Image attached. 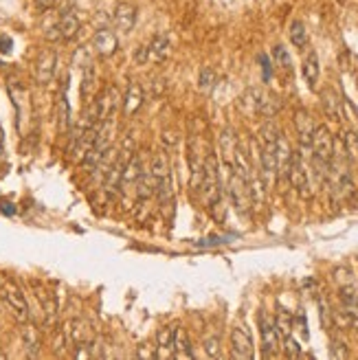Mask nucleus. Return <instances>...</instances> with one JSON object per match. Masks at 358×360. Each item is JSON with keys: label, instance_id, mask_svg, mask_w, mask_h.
I'll return each mask as SVG.
<instances>
[{"label": "nucleus", "instance_id": "1", "mask_svg": "<svg viewBox=\"0 0 358 360\" xmlns=\"http://www.w3.org/2000/svg\"><path fill=\"white\" fill-rule=\"evenodd\" d=\"M204 207L209 209V213L215 220H224V200H222V180H220V167L218 159L209 154L207 159L202 161V178L200 187Z\"/></svg>", "mask_w": 358, "mask_h": 360}, {"label": "nucleus", "instance_id": "2", "mask_svg": "<svg viewBox=\"0 0 358 360\" xmlns=\"http://www.w3.org/2000/svg\"><path fill=\"white\" fill-rule=\"evenodd\" d=\"M0 299H3L9 314L14 316L18 323H27V321H31L29 303H27V299H24V292L20 290L16 281L0 279Z\"/></svg>", "mask_w": 358, "mask_h": 360}, {"label": "nucleus", "instance_id": "3", "mask_svg": "<svg viewBox=\"0 0 358 360\" xmlns=\"http://www.w3.org/2000/svg\"><path fill=\"white\" fill-rule=\"evenodd\" d=\"M224 170H226V194H229V200L233 202V207H235V211L240 215H247L249 209L253 207L249 180L242 178L238 172H233L231 167H224Z\"/></svg>", "mask_w": 358, "mask_h": 360}, {"label": "nucleus", "instance_id": "4", "mask_svg": "<svg viewBox=\"0 0 358 360\" xmlns=\"http://www.w3.org/2000/svg\"><path fill=\"white\" fill-rule=\"evenodd\" d=\"M288 180L290 185L295 187L303 198H310V172L305 170V154L292 152V161H290V170H288Z\"/></svg>", "mask_w": 358, "mask_h": 360}, {"label": "nucleus", "instance_id": "5", "mask_svg": "<svg viewBox=\"0 0 358 360\" xmlns=\"http://www.w3.org/2000/svg\"><path fill=\"white\" fill-rule=\"evenodd\" d=\"M244 106L255 112V114H264V117H273V114L279 110V101L268 95L262 88H251L244 95Z\"/></svg>", "mask_w": 358, "mask_h": 360}, {"label": "nucleus", "instance_id": "6", "mask_svg": "<svg viewBox=\"0 0 358 360\" xmlns=\"http://www.w3.org/2000/svg\"><path fill=\"white\" fill-rule=\"evenodd\" d=\"M260 334H262V354L264 358H275L281 350V336L275 327V321L268 318L264 312L260 314Z\"/></svg>", "mask_w": 358, "mask_h": 360}, {"label": "nucleus", "instance_id": "7", "mask_svg": "<svg viewBox=\"0 0 358 360\" xmlns=\"http://www.w3.org/2000/svg\"><path fill=\"white\" fill-rule=\"evenodd\" d=\"M55 69H57V53L53 48H46L37 55L35 64H33V75L35 82L40 86H48L55 77Z\"/></svg>", "mask_w": 358, "mask_h": 360}, {"label": "nucleus", "instance_id": "8", "mask_svg": "<svg viewBox=\"0 0 358 360\" xmlns=\"http://www.w3.org/2000/svg\"><path fill=\"white\" fill-rule=\"evenodd\" d=\"M62 336H64V341H66L73 347V350H75V347L84 345V343L95 341L93 339V330H91V325H88L84 318H71V321H66V323H64Z\"/></svg>", "mask_w": 358, "mask_h": 360}, {"label": "nucleus", "instance_id": "9", "mask_svg": "<svg viewBox=\"0 0 358 360\" xmlns=\"http://www.w3.org/2000/svg\"><path fill=\"white\" fill-rule=\"evenodd\" d=\"M231 356L238 358V360H251L255 356L253 336H251L249 327L235 325L231 330Z\"/></svg>", "mask_w": 358, "mask_h": 360}, {"label": "nucleus", "instance_id": "10", "mask_svg": "<svg viewBox=\"0 0 358 360\" xmlns=\"http://www.w3.org/2000/svg\"><path fill=\"white\" fill-rule=\"evenodd\" d=\"M143 53H145V64H161L170 57L172 53V37L170 33H156L154 37L150 40L147 46H143Z\"/></svg>", "mask_w": 358, "mask_h": 360}, {"label": "nucleus", "instance_id": "11", "mask_svg": "<svg viewBox=\"0 0 358 360\" xmlns=\"http://www.w3.org/2000/svg\"><path fill=\"white\" fill-rule=\"evenodd\" d=\"M143 154H132L130 161L125 163V170H123V176H121V185L119 189L123 191V194H130V191H134L138 178L143 176Z\"/></svg>", "mask_w": 358, "mask_h": 360}, {"label": "nucleus", "instance_id": "12", "mask_svg": "<svg viewBox=\"0 0 358 360\" xmlns=\"http://www.w3.org/2000/svg\"><path fill=\"white\" fill-rule=\"evenodd\" d=\"M117 48H119V40L117 35H114V31L99 29L93 35V51L99 57H110L112 53H117Z\"/></svg>", "mask_w": 358, "mask_h": 360}, {"label": "nucleus", "instance_id": "13", "mask_svg": "<svg viewBox=\"0 0 358 360\" xmlns=\"http://www.w3.org/2000/svg\"><path fill=\"white\" fill-rule=\"evenodd\" d=\"M136 7L132 3H117L114 5V11H112V20L117 24V29L127 33L134 29L136 24Z\"/></svg>", "mask_w": 358, "mask_h": 360}, {"label": "nucleus", "instance_id": "14", "mask_svg": "<svg viewBox=\"0 0 358 360\" xmlns=\"http://www.w3.org/2000/svg\"><path fill=\"white\" fill-rule=\"evenodd\" d=\"M22 330H20V339H22V347L24 352H27L29 358H37L40 356V347H42V339H40V330H37L31 321L27 323H20Z\"/></svg>", "mask_w": 358, "mask_h": 360}, {"label": "nucleus", "instance_id": "15", "mask_svg": "<svg viewBox=\"0 0 358 360\" xmlns=\"http://www.w3.org/2000/svg\"><path fill=\"white\" fill-rule=\"evenodd\" d=\"M55 27H57V33H60V40L69 42L80 33V18L73 9H64L62 16L55 22Z\"/></svg>", "mask_w": 358, "mask_h": 360}, {"label": "nucleus", "instance_id": "16", "mask_svg": "<svg viewBox=\"0 0 358 360\" xmlns=\"http://www.w3.org/2000/svg\"><path fill=\"white\" fill-rule=\"evenodd\" d=\"M295 125H297V132H299V145L303 152H310V143H312V134H314V121L310 117L308 110H299L295 114Z\"/></svg>", "mask_w": 358, "mask_h": 360}, {"label": "nucleus", "instance_id": "17", "mask_svg": "<svg viewBox=\"0 0 358 360\" xmlns=\"http://www.w3.org/2000/svg\"><path fill=\"white\" fill-rule=\"evenodd\" d=\"M275 159H277V176L279 178H288L290 161H292V150H290V145H288V141H286L284 134H279V138H277Z\"/></svg>", "mask_w": 358, "mask_h": 360}, {"label": "nucleus", "instance_id": "18", "mask_svg": "<svg viewBox=\"0 0 358 360\" xmlns=\"http://www.w3.org/2000/svg\"><path fill=\"white\" fill-rule=\"evenodd\" d=\"M141 106H143V88H141L136 82H132L127 86V93L123 97V110L127 117H132V114H136L141 110Z\"/></svg>", "mask_w": 358, "mask_h": 360}, {"label": "nucleus", "instance_id": "19", "mask_svg": "<svg viewBox=\"0 0 358 360\" xmlns=\"http://www.w3.org/2000/svg\"><path fill=\"white\" fill-rule=\"evenodd\" d=\"M174 327L163 325L156 334V343H159V352L156 358H174Z\"/></svg>", "mask_w": 358, "mask_h": 360}, {"label": "nucleus", "instance_id": "20", "mask_svg": "<svg viewBox=\"0 0 358 360\" xmlns=\"http://www.w3.org/2000/svg\"><path fill=\"white\" fill-rule=\"evenodd\" d=\"M321 106H323V110H325V114H328L330 119H337L339 121L343 117L341 97L332 88H328V90H323V93H321Z\"/></svg>", "mask_w": 358, "mask_h": 360}, {"label": "nucleus", "instance_id": "21", "mask_svg": "<svg viewBox=\"0 0 358 360\" xmlns=\"http://www.w3.org/2000/svg\"><path fill=\"white\" fill-rule=\"evenodd\" d=\"M303 80L305 84H308L312 90L316 88V82H319V73H321V69H319V55L314 53V51H310L308 55H305L303 60Z\"/></svg>", "mask_w": 358, "mask_h": 360}, {"label": "nucleus", "instance_id": "22", "mask_svg": "<svg viewBox=\"0 0 358 360\" xmlns=\"http://www.w3.org/2000/svg\"><path fill=\"white\" fill-rule=\"evenodd\" d=\"M95 84H97V71H95V64L93 62H86L82 66V88L80 93L84 99H91L95 93Z\"/></svg>", "mask_w": 358, "mask_h": 360}, {"label": "nucleus", "instance_id": "23", "mask_svg": "<svg viewBox=\"0 0 358 360\" xmlns=\"http://www.w3.org/2000/svg\"><path fill=\"white\" fill-rule=\"evenodd\" d=\"M174 358H194V350H191V341L183 327H176L174 332Z\"/></svg>", "mask_w": 358, "mask_h": 360}, {"label": "nucleus", "instance_id": "24", "mask_svg": "<svg viewBox=\"0 0 358 360\" xmlns=\"http://www.w3.org/2000/svg\"><path fill=\"white\" fill-rule=\"evenodd\" d=\"M147 172L156 178V183H159L161 178L170 176V174H172V167H170V159H168V154H165V152L154 154V156H152V161H150V170H147Z\"/></svg>", "mask_w": 358, "mask_h": 360}, {"label": "nucleus", "instance_id": "25", "mask_svg": "<svg viewBox=\"0 0 358 360\" xmlns=\"http://www.w3.org/2000/svg\"><path fill=\"white\" fill-rule=\"evenodd\" d=\"M288 35H290L292 46L303 48L305 44H308V31H305V24H303L301 20H292V22H290Z\"/></svg>", "mask_w": 358, "mask_h": 360}, {"label": "nucleus", "instance_id": "26", "mask_svg": "<svg viewBox=\"0 0 358 360\" xmlns=\"http://www.w3.org/2000/svg\"><path fill=\"white\" fill-rule=\"evenodd\" d=\"M57 123H60V130H62V132H66L69 127H71V106H69V99H66V88H64V95L60 97Z\"/></svg>", "mask_w": 358, "mask_h": 360}, {"label": "nucleus", "instance_id": "27", "mask_svg": "<svg viewBox=\"0 0 358 360\" xmlns=\"http://www.w3.org/2000/svg\"><path fill=\"white\" fill-rule=\"evenodd\" d=\"M275 327H277V332H279L281 341L288 339L290 334H292V316H290V312L279 310V314H277V318H275Z\"/></svg>", "mask_w": 358, "mask_h": 360}, {"label": "nucleus", "instance_id": "28", "mask_svg": "<svg viewBox=\"0 0 358 360\" xmlns=\"http://www.w3.org/2000/svg\"><path fill=\"white\" fill-rule=\"evenodd\" d=\"M213 82H215V75L211 69H202L200 71V80H198V86L202 93H209V90L213 88Z\"/></svg>", "mask_w": 358, "mask_h": 360}, {"label": "nucleus", "instance_id": "29", "mask_svg": "<svg viewBox=\"0 0 358 360\" xmlns=\"http://www.w3.org/2000/svg\"><path fill=\"white\" fill-rule=\"evenodd\" d=\"M204 354H207L209 358H218L220 356V339L218 336L204 339Z\"/></svg>", "mask_w": 358, "mask_h": 360}, {"label": "nucleus", "instance_id": "30", "mask_svg": "<svg viewBox=\"0 0 358 360\" xmlns=\"http://www.w3.org/2000/svg\"><path fill=\"white\" fill-rule=\"evenodd\" d=\"M273 57H275V62L279 64V66H284V69H290V55H288V51L284 48V46H275V51H273Z\"/></svg>", "mask_w": 358, "mask_h": 360}, {"label": "nucleus", "instance_id": "31", "mask_svg": "<svg viewBox=\"0 0 358 360\" xmlns=\"http://www.w3.org/2000/svg\"><path fill=\"white\" fill-rule=\"evenodd\" d=\"M284 343H286V354L290 358H299L301 356V347H299V343L295 339L288 336V339H284Z\"/></svg>", "mask_w": 358, "mask_h": 360}, {"label": "nucleus", "instance_id": "32", "mask_svg": "<svg viewBox=\"0 0 358 360\" xmlns=\"http://www.w3.org/2000/svg\"><path fill=\"white\" fill-rule=\"evenodd\" d=\"M33 5L40 9V11H51V9L57 5V0H33Z\"/></svg>", "mask_w": 358, "mask_h": 360}, {"label": "nucleus", "instance_id": "33", "mask_svg": "<svg viewBox=\"0 0 358 360\" xmlns=\"http://www.w3.org/2000/svg\"><path fill=\"white\" fill-rule=\"evenodd\" d=\"M11 46H14V42H11L9 35H0V53H11Z\"/></svg>", "mask_w": 358, "mask_h": 360}, {"label": "nucleus", "instance_id": "34", "mask_svg": "<svg viewBox=\"0 0 358 360\" xmlns=\"http://www.w3.org/2000/svg\"><path fill=\"white\" fill-rule=\"evenodd\" d=\"M332 356H334V358H345V356H348V350H345V345L337 341L334 345H332Z\"/></svg>", "mask_w": 358, "mask_h": 360}, {"label": "nucleus", "instance_id": "35", "mask_svg": "<svg viewBox=\"0 0 358 360\" xmlns=\"http://www.w3.org/2000/svg\"><path fill=\"white\" fill-rule=\"evenodd\" d=\"M262 64H264V80L268 82V80H271V64H268V60L266 57H262Z\"/></svg>", "mask_w": 358, "mask_h": 360}, {"label": "nucleus", "instance_id": "36", "mask_svg": "<svg viewBox=\"0 0 358 360\" xmlns=\"http://www.w3.org/2000/svg\"><path fill=\"white\" fill-rule=\"evenodd\" d=\"M0 154H3V136H0Z\"/></svg>", "mask_w": 358, "mask_h": 360}, {"label": "nucleus", "instance_id": "37", "mask_svg": "<svg viewBox=\"0 0 358 360\" xmlns=\"http://www.w3.org/2000/svg\"><path fill=\"white\" fill-rule=\"evenodd\" d=\"M0 358H7V356H5V354H3V352H0Z\"/></svg>", "mask_w": 358, "mask_h": 360}]
</instances>
